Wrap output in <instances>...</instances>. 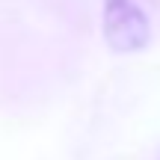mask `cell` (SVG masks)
I'll use <instances>...</instances> for the list:
<instances>
[{"label":"cell","instance_id":"obj_1","mask_svg":"<svg viewBox=\"0 0 160 160\" xmlns=\"http://www.w3.org/2000/svg\"><path fill=\"white\" fill-rule=\"evenodd\" d=\"M104 36L113 51H137L148 39V21L131 0H107L104 6Z\"/></svg>","mask_w":160,"mask_h":160}]
</instances>
